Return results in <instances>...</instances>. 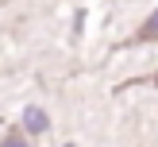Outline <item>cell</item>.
I'll return each mask as SVG.
<instances>
[{
    "instance_id": "cell-3",
    "label": "cell",
    "mask_w": 158,
    "mask_h": 147,
    "mask_svg": "<svg viewBox=\"0 0 158 147\" xmlns=\"http://www.w3.org/2000/svg\"><path fill=\"white\" fill-rule=\"evenodd\" d=\"M154 85H158V77H154Z\"/></svg>"
},
{
    "instance_id": "cell-2",
    "label": "cell",
    "mask_w": 158,
    "mask_h": 147,
    "mask_svg": "<svg viewBox=\"0 0 158 147\" xmlns=\"http://www.w3.org/2000/svg\"><path fill=\"white\" fill-rule=\"evenodd\" d=\"M139 39H158V12L143 23V27H139Z\"/></svg>"
},
{
    "instance_id": "cell-1",
    "label": "cell",
    "mask_w": 158,
    "mask_h": 147,
    "mask_svg": "<svg viewBox=\"0 0 158 147\" xmlns=\"http://www.w3.org/2000/svg\"><path fill=\"white\" fill-rule=\"evenodd\" d=\"M23 124H27L31 132H43L46 128V116L39 112V108H27V112H23Z\"/></svg>"
}]
</instances>
